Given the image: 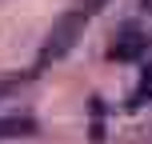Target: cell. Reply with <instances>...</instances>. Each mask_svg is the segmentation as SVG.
I'll return each mask as SVG.
<instances>
[{"label":"cell","instance_id":"277c9868","mask_svg":"<svg viewBox=\"0 0 152 144\" xmlns=\"http://www.w3.org/2000/svg\"><path fill=\"white\" fill-rule=\"evenodd\" d=\"M144 100H152V68L140 76V84H136V92H132L128 108H144Z\"/></svg>","mask_w":152,"mask_h":144},{"label":"cell","instance_id":"3957f363","mask_svg":"<svg viewBox=\"0 0 152 144\" xmlns=\"http://www.w3.org/2000/svg\"><path fill=\"white\" fill-rule=\"evenodd\" d=\"M36 124L28 116H0V140H12V136H32Z\"/></svg>","mask_w":152,"mask_h":144},{"label":"cell","instance_id":"6da1fadb","mask_svg":"<svg viewBox=\"0 0 152 144\" xmlns=\"http://www.w3.org/2000/svg\"><path fill=\"white\" fill-rule=\"evenodd\" d=\"M108 0H76V4L68 8V12L56 20V28L48 32V40H44V48H40V56H36V64L44 68V64H52V60H60L64 52L80 40V32H84V24L92 20V16L104 8Z\"/></svg>","mask_w":152,"mask_h":144},{"label":"cell","instance_id":"7a4b0ae2","mask_svg":"<svg viewBox=\"0 0 152 144\" xmlns=\"http://www.w3.org/2000/svg\"><path fill=\"white\" fill-rule=\"evenodd\" d=\"M144 52H148V36L136 28V24H128V28L116 36V44L108 48V56H112V60H140Z\"/></svg>","mask_w":152,"mask_h":144},{"label":"cell","instance_id":"5b68a950","mask_svg":"<svg viewBox=\"0 0 152 144\" xmlns=\"http://www.w3.org/2000/svg\"><path fill=\"white\" fill-rule=\"evenodd\" d=\"M144 4H152V0H144Z\"/></svg>","mask_w":152,"mask_h":144}]
</instances>
